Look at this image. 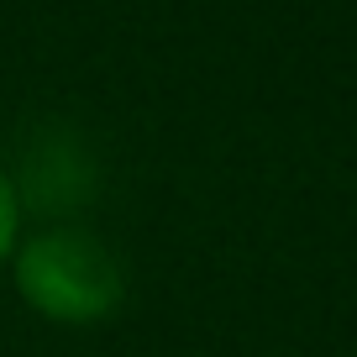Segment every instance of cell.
I'll use <instances>...</instances> for the list:
<instances>
[{
	"mask_svg": "<svg viewBox=\"0 0 357 357\" xmlns=\"http://www.w3.org/2000/svg\"><path fill=\"white\" fill-rule=\"evenodd\" d=\"M6 178L16 190V205H32L37 215H74L100 190L95 153L63 116H43V121L22 126Z\"/></svg>",
	"mask_w": 357,
	"mask_h": 357,
	"instance_id": "7a4b0ae2",
	"label": "cell"
},
{
	"mask_svg": "<svg viewBox=\"0 0 357 357\" xmlns=\"http://www.w3.org/2000/svg\"><path fill=\"white\" fill-rule=\"evenodd\" d=\"M16 289L47 321H105L121 305V263L100 236L79 226H47L16 252Z\"/></svg>",
	"mask_w": 357,
	"mask_h": 357,
	"instance_id": "6da1fadb",
	"label": "cell"
},
{
	"mask_svg": "<svg viewBox=\"0 0 357 357\" xmlns=\"http://www.w3.org/2000/svg\"><path fill=\"white\" fill-rule=\"evenodd\" d=\"M16 215H22V205H16V190L6 178V163H0V263H6V252L16 242Z\"/></svg>",
	"mask_w": 357,
	"mask_h": 357,
	"instance_id": "3957f363",
	"label": "cell"
}]
</instances>
